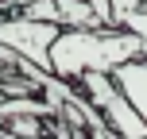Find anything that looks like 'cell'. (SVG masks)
Masks as SVG:
<instances>
[{
  "instance_id": "2",
  "label": "cell",
  "mask_w": 147,
  "mask_h": 139,
  "mask_svg": "<svg viewBox=\"0 0 147 139\" xmlns=\"http://www.w3.org/2000/svg\"><path fill=\"white\" fill-rule=\"evenodd\" d=\"M74 81H78L81 93L89 97V104L101 112V120L116 132V139H143V135H147L143 116L132 108V101L124 97V89H120L109 73H101V70H85V73H78Z\"/></svg>"
},
{
  "instance_id": "4",
  "label": "cell",
  "mask_w": 147,
  "mask_h": 139,
  "mask_svg": "<svg viewBox=\"0 0 147 139\" xmlns=\"http://www.w3.org/2000/svg\"><path fill=\"white\" fill-rule=\"evenodd\" d=\"M109 77L124 89V97L132 101V108L140 112L143 124H147V58H128V62H120Z\"/></svg>"
},
{
  "instance_id": "5",
  "label": "cell",
  "mask_w": 147,
  "mask_h": 139,
  "mask_svg": "<svg viewBox=\"0 0 147 139\" xmlns=\"http://www.w3.org/2000/svg\"><path fill=\"white\" fill-rule=\"evenodd\" d=\"M16 112H23V116H54L47 97H20V101H4L0 104V116H16Z\"/></svg>"
},
{
  "instance_id": "8",
  "label": "cell",
  "mask_w": 147,
  "mask_h": 139,
  "mask_svg": "<svg viewBox=\"0 0 147 139\" xmlns=\"http://www.w3.org/2000/svg\"><path fill=\"white\" fill-rule=\"evenodd\" d=\"M0 139H47V135H20V132H12V135H0Z\"/></svg>"
},
{
  "instance_id": "1",
  "label": "cell",
  "mask_w": 147,
  "mask_h": 139,
  "mask_svg": "<svg viewBox=\"0 0 147 139\" xmlns=\"http://www.w3.org/2000/svg\"><path fill=\"white\" fill-rule=\"evenodd\" d=\"M128 58H140V35L128 27H58L51 39V73L62 81L85 70L112 73Z\"/></svg>"
},
{
  "instance_id": "9",
  "label": "cell",
  "mask_w": 147,
  "mask_h": 139,
  "mask_svg": "<svg viewBox=\"0 0 147 139\" xmlns=\"http://www.w3.org/2000/svg\"><path fill=\"white\" fill-rule=\"evenodd\" d=\"M143 139H147V135H143Z\"/></svg>"
},
{
  "instance_id": "3",
  "label": "cell",
  "mask_w": 147,
  "mask_h": 139,
  "mask_svg": "<svg viewBox=\"0 0 147 139\" xmlns=\"http://www.w3.org/2000/svg\"><path fill=\"white\" fill-rule=\"evenodd\" d=\"M62 23L51 19H27V15H12V19H0V46L16 50L20 58H27L31 66L51 73V39L58 35Z\"/></svg>"
},
{
  "instance_id": "6",
  "label": "cell",
  "mask_w": 147,
  "mask_h": 139,
  "mask_svg": "<svg viewBox=\"0 0 147 139\" xmlns=\"http://www.w3.org/2000/svg\"><path fill=\"white\" fill-rule=\"evenodd\" d=\"M120 27H128V31H136V35H140V58H147V8L128 12L124 19H120Z\"/></svg>"
},
{
  "instance_id": "7",
  "label": "cell",
  "mask_w": 147,
  "mask_h": 139,
  "mask_svg": "<svg viewBox=\"0 0 147 139\" xmlns=\"http://www.w3.org/2000/svg\"><path fill=\"white\" fill-rule=\"evenodd\" d=\"M136 8H143V0H109V19H112V27H120V19H124L128 12H136Z\"/></svg>"
}]
</instances>
